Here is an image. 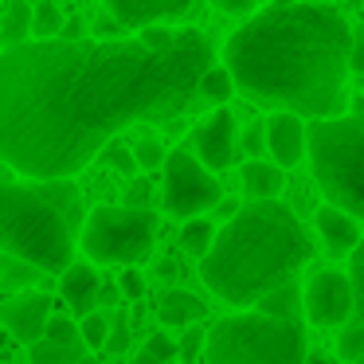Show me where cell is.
<instances>
[{"mask_svg":"<svg viewBox=\"0 0 364 364\" xmlns=\"http://www.w3.org/2000/svg\"><path fill=\"white\" fill-rule=\"evenodd\" d=\"M106 16H114L126 32H137L145 24H168L192 12L196 0H102Z\"/></svg>","mask_w":364,"mask_h":364,"instance_id":"4fadbf2b","label":"cell"},{"mask_svg":"<svg viewBox=\"0 0 364 364\" xmlns=\"http://www.w3.org/2000/svg\"><path fill=\"white\" fill-rule=\"evenodd\" d=\"M306 317L317 329H341L356 309V294L345 270H314L306 282Z\"/></svg>","mask_w":364,"mask_h":364,"instance_id":"9c48e42d","label":"cell"},{"mask_svg":"<svg viewBox=\"0 0 364 364\" xmlns=\"http://www.w3.org/2000/svg\"><path fill=\"white\" fill-rule=\"evenodd\" d=\"M309 341L298 317L267 314H231L208 329L204 356L208 364H306Z\"/></svg>","mask_w":364,"mask_h":364,"instance_id":"5b68a950","label":"cell"},{"mask_svg":"<svg viewBox=\"0 0 364 364\" xmlns=\"http://www.w3.org/2000/svg\"><path fill=\"white\" fill-rule=\"evenodd\" d=\"M212 43L184 28L168 48L137 40H24L0 51V161L28 181H71L137 122L196 102Z\"/></svg>","mask_w":364,"mask_h":364,"instance_id":"6da1fadb","label":"cell"},{"mask_svg":"<svg viewBox=\"0 0 364 364\" xmlns=\"http://www.w3.org/2000/svg\"><path fill=\"white\" fill-rule=\"evenodd\" d=\"M360 149H364V122L360 114H337V118L306 122V157L314 181L333 208L356 215L364 212L360 192Z\"/></svg>","mask_w":364,"mask_h":364,"instance_id":"8992f818","label":"cell"},{"mask_svg":"<svg viewBox=\"0 0 364 364\" xmlns=\"http://www.w3.org/2000/svg\"><path fill=\"white\" fill-rule=\"evenodd\" d=\"M51 314V294L40 290H20L0 301V325L20 341V345H36L43 337V321Z\"/></svg>","mask_w":364,"mask_h":364,"instance_id":"8fae6325","label":"cell"},{"mask_svg":"<svg viewBox=\"0 0 364 364\" xmlns=\"http://www.w3.org/2000/svg\"><path fill=\"white\" fill-rule=\"evenodd\" d=\"M212 235H215V223L208 220V215L184 220V228H181V247H184V255H192V259H204V251L212 247Z\"/></svg>","mask_w":364,"mask_h":364,"instance_id":"44dd1931","label":"cell"},{"mask_svg":"<svg viewBox=\"0 0 364 364\" xmlns=\"http://www.w3.org/2000/svg\"><path fill=\"white\" fill-rule=\"evenodd\" d=\"M262 153H270V165H278L282 173L301 165V157H306V122L274 110L262 122Z\"/></svg>","mask_w":364,"mask_h":364,"instance_id":"7c38bea8","label":"cell"},{"mask_svg":"<svg viewBox=\"0 0 364 364\" xmlns=\"http://www.w3.org/2000/svg\"><path fill=\"white\" fill-rule=\"evenodd\" d=\"M306 364H341V360H337L333 353H321V348H309V353H306Z\"/></svg>","mask_w":364,"mask_h":364,"instance_id":"f35d334b","label":"cell"},{"mask_svg":"<svg viewBox=\"0 0 364 364\" xmlns=\"http://www.w3.org/2000/svg\"><path fill=\"white\" fill-rule=\"evenodd\" d=\"M28 360L32 364H82L87 360V348H82V341H75V345H55V341H36V345H28Z\"/></svg>","mask_w":364,"mask_h":364,"instance_id":"d6986e66","label":"cell"},{"mask_svg":"<svg viewBox=\"0 0 364 364\" xmlns=\"http://www.w3.org/2000/svg\"><path fill=\"white\" fill-rule=\"evenodd\" d=\"M239 181H243V192L251 200H278V196H282V188H286V173L278 165H270V161H262V157L243 161Z\"/></svg>","mask_w":364,"mask_h":364,"instance_id":"e0dca14e","label":"cell"},{"mask_svg":"<svg viewBox=\"0 0 364 364\" xmlns=\"http://www.w3.org/2000/svg\"><path fill=\"white\" fill-rule=\"evenodd\" d=\"M153 204V184L149 176H129L126 196H122V208H149Z\"/></svg>","mask_w":364,"mask_h":364,"instance_id":"4dcf8cb0","label":"cell"},{"mask_svg":"<svg viewBox=\"0 0 364 364\" xmlns=\"http://www.w3.org/2000/svg\"><path fill=\"white\" fill-rule=\"evenodd\" d=\"M122 294H126V298H134V301L145 298V278H141V270H137V267L122 270Z\"/></svg>","mask_w":364,"mask_h":364,"instance_id":"d590c367","label":"cell"},{"mask_svg":"<svg viewBox=\"0 0 364 364\" xmlns=\"http://www.w3.org/2000/svg\"><path fill=\"white\" fill-rule=\"evenodd\" d=\"M59 28H63V12H59L51 0L32 4V36H28V40H55Z\"/></svg>","mask_w":364,"mask_h":364,"instance_id":"d4e9b609","label":"cell"},{"mask_svg":"<svg viewBox=\"0 0 364 364\" xmlns=\"http://www.w3.org/2000/svg\"><path fill=\"white\" fill-rule=\"evenodd\" d=\"M43 341H55V345H75V341H79V329H75V317L48 314V321H43Z\"/></svg>","mask_w":364,"mask_h":364,"instance_id":"83f0119b","label":"cell"},{"mask_svg":"<svg viewBox=\"0 0 364 364\" xmlns=\"http://www.w3.org/2000/svg\"><path fill=\"white\" fill-rule=\"evenodd\" d=\"M192 157L208 168V173H223L239 161V149H235V114L228 106H215L204 122H196L192 129Z\"/></svg>","mask_w":364,"mask_h":364,"instance_id":"30bf717a","label":"cell"},{"mask_svg":"<svg viewBox=\"0 0 364 364\" xmlns=\"http://www.w3.org/2000/svg\"><path fill=\"white\" fill-rule=\"evenodd\" d=\"M255 306H259V314H267V317H298L301 286L298 282H282V286H274L270 294H262Z\"/></svg>","mask_w":364,"mask_h":364,"instance_id":"ac0fdd59","label":"cell"},{"mask_svg":"<svg viewBox=\"0 0 364 364\" xmlns=\"http://www.w3.org/2000/svg\"><path fill=\"white\" fill-rule=\"evenodd\" d=\"M360 345H364V317L353 314L345 325H341V337H337V360L341 364H356L360 360Z\"/></svg>","mask_w":364,"mask_h":364,"instance_id":"603a6c76","label":"cell"},{"mask_svg":"<svg viewBox=\"0 0 364 364\" xmlns=\"http://www.w3.org/2000/svg\"><path fill=\"white\" fill-rule=\"evenodd\" d=\"M309 259L314 239L298 215L278 200H251L215 228L212 247L200 259V278L223 306L247 309L274 286L294 282Z\"/></svg>","mask_w":364,"mask_h":364,"instance_id":"3957f363","label":"cell"},{"mask_svg":"<svg viewBox=\"0 0 364 364\" xmlns=\"http://www.w3.org/2000/svg\"><path fill=\"white\" fill-rule=\"evenodd\" d=\"M32 36V4L28 0H12L9 12H4V24H0V40L4 48H16Z\"/></svg>","mask_w":364,"mask_h":364,"instance_id":"ffe728a7","label":"cell"},{"mask_svg":"<svg viewBox=\"0 0 364 364\" xmlns=\"http://www.w3.org/2000/svg\"><path fill=\"white\" fill-rule=\"evenodd\" d=\"M141 353L157 356V360H176V341L168 337V333H149V337H145V348H141Z\"/></svg>","mask_w":364,"mask_h":364,"instance_id":"836d02e7","label":"cell"},{"mask_svg":"<svg viewBox=\"0 0 364 364\" xmlns=\"http://www.w3.org/2000/svg\"><path fill=\"white\" fill-rule=\"evenodd\" d=\"M129 153H134V165H137V173H161V165H165V145L157 141V137H141V141H134L129 145Z\"/></svg>","mask_w":364,"mask_h":364,"instance_id":"484cf974","label":"cell"},{"mask_svg":"<svg viewBox=\"0 0 364 364\" xmlns=\"http://www.w3.org/2000/svg\"><path fill=\"white\" fill-rule=\"evenodd\" d=\"M176 270H181V267H176V259H161V267H157V274H161V278H173V274H176Z\"/></svg>","mask_w":364,"mask_h":364,"instance_id":"ab89813d","label":"cell"},{"mask_svg":"<svg viewBox=\"0 0 364 364\" xmlns=\"http://www.w3.org/2000/svg\"><path fill=\"white\" fill-rule=\"evenodd\" d=\"M82 228V192L75 181L0 184V251L36 270L59 274L75 262Z\"/></svg>","mask_w":364,"mask_h":364,"instance_id":"277c9868","label":"cell"},{"mask_svg":"<svg viewBox=\"0 0 364 364\" xmlns=\"http://www.w3.org/2000/svg\"><path fill=\"white\" fill-rule=\"evenodd\" d=\"M220 12H228V16H243V12H251L259 0H212Z\"/></svg>","mask_w":364,"mask_h":364,"instance_id":"74e56055","label":"cell"},{"mask_svg":"<svg viewBox=\"0 0 364 364\" xmlns=\"http://www.w3.org/2000/svg\"><path fill=\"white\" fill-rule=\"evenodd\" d=\"M231 95H235V87H231V75L223 71V67H208V71L196 79V98H208V102H215V106H228Z\"/></svg>","mask_w":364,"mask_h":364,"instance_id":"7402d4cb","label":"cell"},{"mask_svg":"<svg viewBox=\"0 0 364 364\" xmlns=\"http://www.w3.org/2000/svg\"><path fill=\"white\" fill-rule=\"evenodd\" d=\"M106 161H110L114 173L122 176H137V165H134V153H129V145H102Z\"/></svg>","mask_w":364,"mask_h":364,"instance_id":"d6a6232c","label":"cell"},{"mask_svg":"<svg viewBox=\"0 0 364 364\" xmlns=\"http://www.w3.org/2000/svg\"><path fill=\"white\" fill-rule=\"evenodd\" d=\"M126 364H173V360H157V356H149V353H137L134 360H126Z\"/></svg>","mask_w":364,"mask_h":364,"instance_id":"60d3db41","label":"cell"},{"mask_svg":"<svg viewBox=\"0 0 364 364\" xmlns=\"http://www.w3.org/2000/svg\"><path fill=\"white\" fill-rule=\"evenodd\" d=\"M129 333H134V329H129V317H126V314H118V317H114V325L106 329L102 348H106L110 356H122V353H126V345H129Z\"/></svg>","mask_w":364,"mask_h":364,"instance_id":"f546056e","label":"cell"},{"mask_svg":"<svg viewBox=\"0 0 364 364\" xmlns=\"http://www.w3.org/2000/svg\"><path fill=\"white\" fill-rule=\"evenodd\" d=\"M90 32H95V40H122V32H126V28H122L114 16H106V12H102V16L90 24Z\"/></svg>","mask_w":364,"mask_h":364,"instance_id":"8d00e7d4","label":"cell"},{"mask_svg":"<svg viewBox=\"0 0 364 364\" xmlns=\"http://www.w3.org/2000/svg\"><path fill=\"white\" fill-rule=\"evenodd\" d=\"M223 200V184L215 173H208L192 153L176 149L165 153L161 165V208L176 220H196L208 215Z\"/></svg>","mask_w":364,"mask_h":364,"instance_id":"ba28073f","label":"cell"},{"mask_svg":"<svg viewBox=\"0 0 364 364\" xmlns=\"http://www.w3.org/2000/svg\"><path fill=\"white\" fill-rule=\"evenodd\" d=\"M314 228H317V239H321L329 259H348V255L360 247V220L341 212V208H333V204L317 208Z\"/></svg>","mask_w":364,"mask_h":364,"instance_id":"5bb4252c","label":"cell"},{"mask_svg":"<svg viewBox=\"0 0 364 364\" xmlns=\"http://www.w3.org/2000/svg\"><path fill=\"white\" fill-rule=\"evenodd\" d=\"M40 274H43V270L28 267V262H20V259H0V290H9V294L28 290Z\"/></svg>","mask_w":364,"mask_h":364,"instance_id":"cb8c5ba5","label":"cell"},{"mask_svg":"<svg viewBox=\"0 0 364 364\" xmlns=\"http://www.w3.org/2000/svg\"><path fill=\"white\" fill-rule=\"evenodd\" d=\"M235 149H243L247 157H262V122H251V126L243 129V137H235Z\"/></svg>","mask_w":364,"mask_h":364,"instance_id":"e575fe53","label":"cell"},{"mask_svg":"<svg viewBox=\"0 0 364 364\" xmlns=\"http://www.w3.org/2000/svg\"><path fill=\"white\" fill-rule=\"evenodd\" d=\"M98 294H102V282H98V270L90 262H67L59 270V298L67 301V309L79 317H87L90 309L98 306Z\"/></svg>","mask_w":364,"mask_h":364,"instance_id":"9a60e30c","label":"cell"},{"mask_svg":"<svg viewBox=\"0 0 364 364\" xmlns=\"http://www.w3.org/2000/svg\"><path fill=\"white\" fill-rule=\"evenodd\" d=\"M306 4H325V0H306Z\"/></svg>","mask_w":364,"mask_h":364,"instance_id":"b9f144b4","label":"cell"},{"mask_svg":"<svg viewBox=\"0 0 364 364\" xmlns=\"http://www.w3.org/2000/svg\"><path fill=\"white\" fill-rule=\"evenodd\" d=\"M153 239H157V212L153 208H122L98 204L82 215L79 239L82 255L102 267H134L149 259Z\"/></svg>","mask_w":364,"mask_h":364,"instance_id":"52a82bcc","label":"cell"},{"mask_svg":"<svg viewBox=\"0 0 364 364\" xmlns=\"http://www.w3.org/2000/svg\"><path fill=\"white\" fill-rule=\"evenodd\" d=\"M204 337H208V329H200V325H188V329L181 333V341H176V356H181L184 364L200 360V353H204Z\"/></svg>","mask_w":364,"mask_h":364,"instance_id":"f1b7e54d","label":"cell"},{"mask_svg":"<svg viewBox=\"0 0 364 364\" xmlns=\"http://www.w3.org/2000/svg\"><path fill=\"white\" fill-rule=\"evenodd\" d=\"M356 32L333 4L270 0L223 43L231 87L255 106L301 122L337 118L348 102Z\"/></svg>","mask_w":364,"mask_h":364,"instance_id":"7a4b0ae2","label":"cell"},{"mask_svg":"<svg viewBox=\"0 0 364 364\" xmlns=\"http://www.w3.org/2000/svg\"><path fill=\"white\" fill-rule=\"evenodd\" d=\"M173 40H176V32L168 24H145V28H137V43H141V48L161 51V48H168Z\"/></svg>","mask_w":364,"mask_h":364,"instance_id":"1f68e13d","label":"cell"},{"mask_svg":"<svg viewBox=\"0 0 364 364\" xmlns=\"http://www.w3.org/2000/svg\"><path fill=\"white\" fill-rule=\"evenodd\" d=\"M208 317V301L196 298L192 290H165L157 298V321L165 329H188Z\"/></svg>","mask_w":364,"mask_h":364,"instance_id":"2e32d148","label":"cell"},{"mask_svg":"<svg viewBox=\"0 0 364 364\" xmlns=\"http://www.w3.org/2000/svg\"><path fill=\"white\" fill-rule=\"evenodd\" d=\"M75 329H79V341H82V348H102V341H106V329H110V317H102L98 309H90L87 317H79V321H75Z\"/></svg>","mask_w":364,"mask_h":364,"instance_id":"4316f807","label":"cell"},{"mask_svg":"<svg viewBox=\"0 0 364 364\" xmlns=\"http://www.w3.org/2000/svg\"><path fill=\"white\" fill-rule=\"evenodd\" d=\"M28 4H40V0H28Z\"/></svg>","mask_w":364,"mask_h":364,"instance_id":"7bdbcfd3","label":"cell"}]
</instances>
